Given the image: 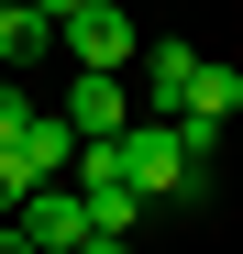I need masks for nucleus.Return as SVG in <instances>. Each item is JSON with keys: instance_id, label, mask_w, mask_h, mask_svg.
<instances>
[{"instance_id": "nucleus-1", "label": "nucleus", "mask_w": 243, "mask_h": 254, "mask_svg": "<svg viewBox=\"0 0 243 254\" xmlns=\"http://www.w3.org/2000/svg\"><path fill=\"white\" fill-rule=\"evenodd\" d=\"M56 45L77 66H133V22H122V0H77V11L56 22Z\"/></svg>"}, {"instance_id": "nucleus-2", "label": "nucleus", "mask_w": 243, "mask_h": 254, "mask_svg": "<svg viewBox=\"0 0 243 254\" xmlns=\"http://www.w3.org/2000/svg\"><path fill=\"white\" fill-rule=\"evenodd\" d=\"M243 111V66H221V56H199V77H188V100H177V133L188 144H221V122Z\"/></svg>"}, {"instance_id": "nucleus-3", "label": "nucleus", "mask_w": 243, "mask_h": 254, "mask_svg": "<svg viewBox=\"0 0 243 254\" xmlns=\"http://www.w3.org/2000/svg\"><path fill=\"white\" fill-rule=\"evenodd\" d=\"M11 221L45 243V254H77V243H89V199H77V177H45V188L11 210Z\"/></svg>"}, {"instance_id": "nucleus-4", "label": "nucleus", "mask_w": 243, "mask_h": 254, "mask_svg": "<svg viewBox=\"0 0 243 254\" xmlns=\"http://www.w3.org/2000/svg\"><path fill=\"white\" fill-rule=\"evenodd\" d=\"M133 111L144 100L122 89V66H77V89H66V122H77V133H122Z\"/></svg>"}, {"instance_id": "nucleus-5", "label": "nucleus", "mask_w": 243, "mask_h": 254, "mask_svg": "<svg viewBox=\"0 0 243 254\" xmlns=\"http://www.w3.org/2000/svg\"><path fill=\"white\" fill-rule=\"evenodd\" d=\"M11 166H22L33 188H45V177H66V166H77V122H66V111H33L22 133H11Z\"/></svg>"}, {"instance_id": "nucleus-6", "label": "nucleus", "mask_w": 243, "mask_h": 254, "mask_svg": "<svg viewBox=\"0 0 243 254\" xmlns=\"http://www.w3.org/2000/svg\"><path fill=\"white\" fill-rule=\"evenodd\" d=\"M188 77H199V45H177V33H166V45L144 56V111H166V122H177V100H188Z\"/></svg>"}, {"instance_id": "nucleus-7", "label": "nucleus", "mask_w": 243, "mask_h": 254, "mask_svg": "<svg viewBox=\"0 0 243 254\" xmlns=\"http://www.w3.org/2000/svg\"><path fill=\"white\" fill-rule=\"evenodd\" d=\"M56 45V11H33V0H0V66H22V56H45Z\"/></svg>"}, {"instance_id": "nucleus-8", "label": "nucleus", "mask_w": 243, "mask_h": 254, "mask_svg": "<svg viewBox=\"0 0 243 254\" xmlns=\"http://www.w3.org/2000/svg\"><path fill=\"white\" fill-rule=\"evenodd\" d=\"M33 111H45V100H22V89H11V77H0V144H11V133H22V122H33Z\"/></svg>"}, {"instance_id": "nucleus-9", "label": "nucleus", "mask_w": 243, "mask_h": 254, "mask_svg": "<svg viewBox=\"0 0 243 254\" xmlns=\"http://www.w3.org/2000/svg\"><path fill=\"white\" fill-rule=\"evenodd\" d=\"M22 199H33V177H22V166H11V144H0V221H11Z\"/></svg>"}, {"instance_id": "nucleus-10", "label": "nucleus", "mask_w": 243, "mask_h": 254, "mask_svg": "<svg viewBox=\"0 0 243 254\" xmlns=\"http://www.w3.org/2000/svg\"><path fill=\"white\" fill-rule=\"evenodd\" d=\"M0 254H45V243H33V232H22V221H0Z\"/></svg>"}, {"instance_id": "nucleus-11", "label": "nucleus", "mask_w": 243, "mask_h": 254, "mask_svg": "<svg viewBox=\"0 0 243 254\" xmlns=\"http://www.w3.org/2000/svg\"><path fill=\"white\" fill-rule=\"evenodd\" d=\"M77 254H133V232H89V243H77Z\"/></svg>"}, {"instance_id": "nucleus-12", "label": "nucleus", "mask_w": 243, "mask_h": 254, "mask_svg": "<svg viewBox=\"0 0 243 254\" xmlns=\"http://www.w3.org/2000/svg\"><path fill=\"white\" fill-rule=\"evenodd\" d=\"M33 11H56V22H66V11H77V0H33Z\"/></svg>"}]
</instances>
